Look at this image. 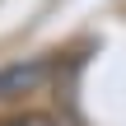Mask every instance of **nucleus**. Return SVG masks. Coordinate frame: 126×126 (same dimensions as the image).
<instances>
[{
    "label": "nucleus",
    "instance_id": "obj_1",
    "mask_svg": "<svg viewBox=\"0 0 126 126\" xmlns=\"http://www.w3.org/2000/svg\"><path fill=\"white\" fill-rule=\"evenodd\" d=\"M51 79V61H19V65H5L0 70V98H19V94H33Z\"/></svg>",
    "mask_w": 126,
    "mask_h": 126
},
{
    "label": "nucleus",
    "instance_id": "obj_2",
    "mask_svg": "<svg viewBox=\"0 0 126 126\" xmlns=\"http://www.w3.org/2000/svg\"><path fill=\"white\" fill-rule=\"evenodd\" d=\"M14 126H47V122H14Z\"/></svg>",
    "mask_w": 126,
    "mask_h": 126
}]
</instances>
